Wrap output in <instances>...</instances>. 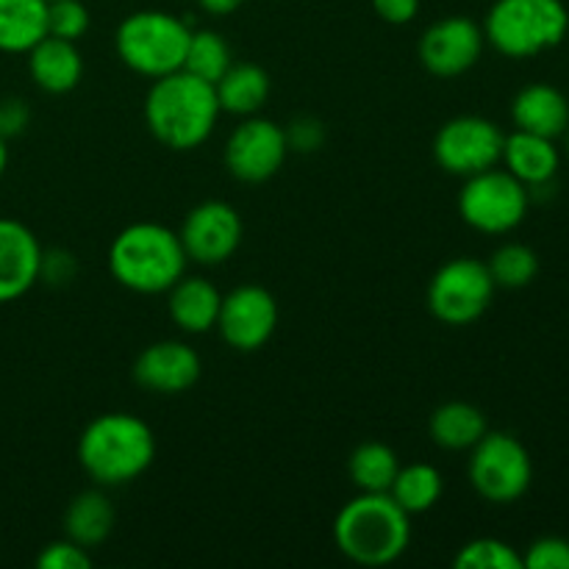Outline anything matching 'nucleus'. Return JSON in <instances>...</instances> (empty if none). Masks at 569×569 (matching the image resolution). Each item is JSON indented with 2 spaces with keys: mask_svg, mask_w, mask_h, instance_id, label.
Instances as JSON below:
<instances>
[{
  "mask_svg": "<svg viewBox=\"0 0 569 569\" xmlns=\"http://www.w3.org/2000/svg\"><path fill=\"white\" fill-rule=\"evenodd\" d=\"M487 37L470 17H442L422 31L417 56L422 67L437 78H459L481 61Z\"/></svg>",
  "mask_w": 569,
  "mask_h": 569,
  "instance_id": "4468645a",
  "label": "nucleus"
},
{
  "mask_svg": "<svg viewBox=\"0 0 569 569\" xmlns=\"http://www.w3.org/2000/svg\"><path fill=\"white\" fill-rule=\"evenodd\" d=\"M522 569H569V539H533L526 553H522Z\"/></svg>",
  "mask_w": 569,
  "mask_h": 569,
  "instance_id": "7c9ffc66",
  "label": "nucleus"
},
{
  "mask_svg": "<svg viewBox=\"0 0 569 569\" xmlns=\"http://www.w3.org/2000/svg\"><path fill=\"white\" fill-rule=\"evenodd\" d=\"M489 276H492L498 289H526L537 281L539 276V256L537 250L522 242H506L489 256L487 261Z\"/></svg>",
  "mask_w": 569,
  "mask_h": 569,
  "instance_id": "cd10ccee",
  "label": "nucleus"
},
{
  "mask_svg": "<svg viewBox=\"0 0 569 569\" xmlns=\"http://www.w3.org/2000/svg\"><path fill=\"white\" fill-rule=\"evenodd\" d=\"M178 237H181L189 261L200 267H217L226 264L237 253L244 237V226L231 203L203 200L187 211Z\"/></svg>",
  "mask_w": 569,
  "mask_h": 569,
  "instance_id": "f8f14e48",
  "label": "nucleus"
},
{
  "mask_svg": "<svg viewBox=\"0 0 569 569\" xmlns=\"http://www.w3.org/2000/svg\"><path fill=\"white\" fill-rule=\"evenodd\" d=\"M78 465L100 489L126 487L150 470L156 433L142 417L109 411L94 417L78 437Z\"/></svg>",
  "mask_w": 569,
  "mask_h": 569,
  "instance_id": "f03ea898",
  "label": "nucleus"
},
{
  "mask_svg": "<svg viewBox=\"0 0 569 569\" xmlns=\"http://www.w3.org/2000/svg\"><path fill=\"white\" fill-rule=\"evenodd\" d=\"M339 553L359 567H387L409 550L411 517L389 492H359L333 520Z\"/></svg>",
  "mask_w": 569,
  "mask_h": 569,
  "instance_id": "7ed1b4c3",
  "label": "nucleus"
},
{
  "mask_svg": "<svg viewBox=\"0 0 569 569\" xmlns=\"http://www.w3.org/2000/svg\"><path fill=\"white\" fill-rule=\"evenodd\" d=\"M531 192L503 167L465 178L459 192V214L472 231L487 237H506L526 222Z\"/></svg>",
  "mask_w": 569,
  "mask_h": 569,
  "instance_id": "6e6552de",
  "label": "nucleus"
},
{
  "mask_svg": "<svg viewBox=\"0 0 569 569\" xmlns=\"http://www.w3.org/2000/svg\"><path fill=\"white\" fill-rule=\"evenodd\" d=\"M561 153H565L567 159H569V128H567L565 133H561Z\"/></svg>",
  "mask_w": 569,
  "mask_h": 569,
  "instance_id": "58836bf2",
  "label": "nucleus"
},
{
  "mask_svg": "<svg viewBox=\"0 0 569 569\" xmlns=\"http://www.w3.org/2000/svg\"><path fill=\"white\" fill-rule=\"evenodd\" d=\"M467 478L476 495L487 503L511 506L533 483V461L526 445L506 431H487L470 450Z\"/></svg>",
  "mask_w": 569,
  "mask_h": 569,
  "instance_id": "0eeeda50",
  "label": "nucleus"
},
{
  "mask_svg": "<svg viewBox=\"0 0 569 569\" xmlns=\"http://www.w3.org/2000/svg\"><path fill=\"white\" fill-rule=\"evenodd\" d=\"M42 244L20 220L0 217V306L20 300L39 283Z\"/></svg>",
  "mask_w": 569,
  "mask_h": 569,
  "instance_id": "dca6fc26",
  "label": "nucleus"
},
{
  "mask_svg": "<svg viewBox=\"0 0 569 569\" xmlns=\"http://www.w3.org/2000/svg\"><path fill=\"white\" fill-rule=\"evenodd\" d=\"M453 565L459 569H522V553L495 537H478L461 545Z\"/></svg>",
  "mask_w": 569,
  "mask_h": 569,
  "instance_id": "c85d7f7f",
  "label": "nucleus"
},
{
  "mask_svg": "<svg viewBox=\"0 0 569 569\" xmlns=\"http://www.w3.org/2000/svg\"><path fill=\"white\" fill-rule=\"evenodd\" d=\"M495 292H498V287L489 276L487 261L476 259V256H459V259L445 261L433 272L426 300L428 311L439 322L450 328H461L472 326V322L487 315Z\"/></svg>",
  "mask_w": 569,
  "mask_h": 569,
  "instance_id": "1a4fd4ad",
  "label": "nucleus"
},
{
  "mask_svg": "<svg viewBox=\"0 0 569 569\" xmlns=\"http://www.w3.org/2000/svg\"><path fill=\"white\" fill-rule=\"evenodd\" d=\"M398 470V453L383 442H361L348 459L350 481L359 492H389Z\"/></svg>",
  "mask_w": 569,
  "mask_h": 569,
  "instance_id": "a878e982",
  "label": "nucleus"
},
{
  "mask_svg": "<svg viewBox=\"0 0 569 569\" xmlns=\"http://www.w3.org/2000/svg\"><path fill=\"white\" fill-rule=\"evenodd\" d=\"M39 569H92V556L87 548L76 545L72 539H56L44 545L42 553L37 556Z\"/></svg>",
  "mask_w": 569,
  "mask_h": 569,
  "instance_id": "2f4dec72",
  "label": "nucleus"
},
{
  "mask_svg": "<svg viewBox=\"0 0 569 569\" xmlns=\"http://www.w3.org/2000/svg\"><path fill=\"white\" fill-rule=\"evenodd\" d=\"M76 278V256L67 250H42V267H39V281L50 287H64Z\"/></svg>",
  "mask_w": 569,
  "mask_h": 569,
  "instance_id": "72a5a7b5",
  "label": "nucleus"
},
{
  "mask_svg": "<svg viewBox=\"0 0 569 569\" xmlns=\"http://www.w3.org/2000/svg\"><path fill=\"white\" fill-rule=\"evenodd\" d=\"M481 28L506 59H533L565 42L569 9L565 0H495Z\"/></svg>",
  "mask_w": 569,
  "mask_h": 569,
  "instance_id": "39448f33",
  "label": "nucleus"
},
{
  "mask_svg": "<svg viewBox=\"0 0 569 569\" xmlns=\"http://www.w3.org/2000/svg\"><path fill=\"white\" fill-rule=\"evenodd\" d=\"M270 76L253 61H233L214 83L220 111L233 117H253L270 100Z\"/></svg>",
  "mask_w": 569,
  "mask_h": 569,
  "instance_id": "412c9836",
  "label": "nucleus"
},
{
  "mask_svg": "<svg viewBox=\"0 0 569 569\" xmlns=\"http://www.w3.org/2000/svg\"><path fill=\"white\" fill-rule=\"evenodd\" d=\"M6 167H9V139L0 137V178H3Z\"/></svg>",
  "mask_w": 569,
  "mask_h": 569,
  "instance_id": "4c0bfd02",
  "label": "nucleus"
},
{
  "mask_svg": "<svg viewBox=\"0 0 569 569\" xmlns=\"http://www.w3.org/2000/svg\"><path fill=\"white\" fill-rule=\"evenodd\" d=\"M194 3H198L200 9L211 17H228V14H233V11H237L244 0H194Z\"/></svg>",
  "mask_w": 569,
  "mask_h": 569,
  "instance_id": "e433bc0d",
  "label": "nucleus"
},
{
  "mask_svg": "<svg viewBox=\"0 0 569 569\" xmlns=\"http://www.w3.org/2000/svg\"><path fill=\"white\" fill-rule=\"evenodd\" d=\"M217 331L228 348L239 353H256L272 339L278 328V303L270 289L259 283H242L222 295Z\"/></svg>",
  "mask_w": 569,
  "mask_h": 569,
  "instance_id": "ddd939ff",
  "label": "nucleus"
},
{
  "mask_svg": "<svg viewBox=\"0 0 569 569\" xmlns=\"http://www.w3.org/2000/svg\"><path fill=\"white\" fill-rule=\"evenodd\" d=\"M372 9L389 26H409L420 11V0H372Z\"/></svg>",
  "mask_w": 569,
  "mask_h": 569,
  "instance_id": "c9c22d12",
  "label": "nucleus"
},
{
  "mask_svg": "<svg viewBox=\"0 0 569 569\" xmlns=\"http://www.w3.org/2000/svg\"><path fill=\"white\" fill-rule=\"evenodd\" d=\"M289 156L283 126L267 117H242L226 139V170L242 183H267L281 172Z\"/></svg>",
  "mask_w": 569,
  "mask_h": 569,
  "instance_id": "9b49d317",
  "label": "nucleus"
},
{
  "mask_svg": "<svg viewBox=\"0 0 569 569\" xmlns=\"http://www.w3.org/2000/svg\"><path fill=\"white\" fill-rule=\"evenodd\" d=\"M233 64L231 44L226 42V37L211 28H200V31L189 33L187 56H183L181 70L192 72V76L203 78V81L217 83L222 78V72Z\"/></svg>",
  "mask_w": 569,
  "mask_h": 569,
  "instance_id": "bb28decb",
  "label": "nucleus"
},
{
  "mask_svg": "<svg viewBox=\"0 0 569 569\" xmlns=\"http://www.w3.org/2000/svg\"><path fill=\"white\" fill-rule=\"evenodd\" d=\"M187 264L178 231L161 222H131L109 244V272L128 292L167 295Z\"/></svg>",
  "mask_w": 569,
  "mask_h": 569,
  "instance_id": "20e7f679",
  "label": "nucleus"
},
{
  "mask_svg": "<svg viewBox=\"0 0 569 569\" xmlns=\"http://www.w3.org/2000/svg\"><path fill=\"white\" fill-rule=\"evenodd\" d=\"M92 17L83 0H53L48 3V37L67 39V42H78L87 37Z\"/></svg>",
  "mask_w": 569,
  "mask_h": 569,
  "instance_id": "c756f323",
  "label": "nucleus"
},
{
  "mask_svg": "<svg viewBox=\"0 0 569 569\" xmlns=\"http://www.w3.org/2000/svg\"><path fill=\"white\" fill-rule=\"evenodd\" d=\"M222 292L203 276H181L172 289L167 292V311L170 320L181 328L183 333H200L214 331L217 317H220Z\"/></svg>",
  "mask_w": 569,
  "mask_h": 569,
  "instance_id": "6ab92c4d",
  "label": "nucleus"
},
{
  "mask_svg": "<svg viewBox=\"0 0 569 569\" xmlns=\"http://www.w3.org/2000/svg\"><path fill=\"white\" fill-rule=\"evenodd\" d=\"M220 114L214 83L187 70L156 78L144 94V126L156 142L178 153L200 148L214 133Z\"/></svg>",
  "mask_w": 569,
  "mask_h": 569,
  "instance_id": "f257e3e1",
  "label": "nucleus"
},
{
  "mask_svg": "<svg viewBox=\"0 0 569 569\" xmlns=\"http://www.w3.org/2000/svg\"><path fill=\"white\" fill-rule=\"evenodd\" d=\"M445 492V478L442 472L433 465L426 461H417V465H400L398 476H395L389 495L395 498V503L406 511L409 517L426 515L433 506L439 503Z\"/></svg>",
  "mask_w": 569,
  "mask_h": 569,
  "instance_id": "393cba45",
  "label": "nucleus"
},
{
  "mask_svg": "<svg viewBox=\"0 0 569 569\" xmlns=\"http://www.w3.org/2000/svg\"><path fill=\"white\" fill-rule=\"evenodd\" d=\"M203 361L192 345L161 339L148 345L133 361V381L153 395H183L200 381Z\"/></svg>",
  "mask_w": 569,
  "mask_h": 569,
  "instance_id": "2eb2a0df",
  "label": "nucleus"
},
{
  "mask_svg": "<svg viewBox=\"0 0 569 569\" xmlns=\"http://www.w3.org/2000/svg\"><path fill=\"white\" fill-rule=\"evenodd\" d=\"M48 37V3L44 0H0V50L28 53Z\"/></svg>",
  "mask_w": 569,
  "mask_h": 569,
  "instance_id": "b1692460",
  "label": "nucleus"
},
{
  "mask_svg": "<svg viewBox=\"0 0 569 569\" xmlns=\"http://www.w3.org/2000/svg\"><path fill=\"white\" fill-rule=\"evenodd\" d=\"M189 33L192 28L170 11H133L114 31L117 59L137 76L156 81V78L181 70Z\"/></svg>",
  "mask_w": 569,
  "mask_h": 569,
  "instance_id": "423d86ee",
  "label": "nucleus"
},
{
  "mask_svg": "<svg viewBox=\"0 0 569 569\" xmlns=\"http://www.w3.org/2000/svg\"><path fill=\"white\" fill-rule=\"evenodd\" d=\"M500 164L533 194L539 189L553 187L556 176L561 170V148L556 144V139L537 137V133L517 131L515 128L503 139Z\"/></svg>",
  "mask_w": 569,
  "mask_h": 569,
  "instance_id": "f3484780",
  "label": "nucleus"
},
{
  "mask_svg": "<svg viewBox=\"0 0 569 569\" xmlns=\"http://www.w3.org/2000/svg\"><path fill=\"white\" fill-rule=\"evenodd\" d=\"M31 122V109L22 98H3L0 100V137L11 139L20 137Z\"/></svg>",
  "mask_w": 569,
  "mask_h": 569,
  "instance_id": "f704fd0d",
  "label": "nucleus"
},
{
  "mask_svg": "<svg viewBox=\"0 0 569 569\" xmlns=\"http://www.w3.org/2000/svg\"><path fill=\"white\" fill-rule=\"evenodd\" d=\"M503 139L506 133L498 122L478 114H459L433 137V159L450 176L470 178L500 164Z\"/></svg>",
  "mask_w": 569,
  "mask_h": 569,
  "instance_id": "9d476101",
  "label": "nucleus"
},
{
  "mask_svg": "<svg viewBox=\"0 0 569 569\" xmlns=\"http://www.w3.org/2000/svg\"><path fill=\"white\" fill-rule=\"evenodd\" d=\"M114 506L100 489H87L70 500L64 511V537L81 548L94 550L114 531Z\"/></svg>",
  "mask_w": 569,
  "mask_h": 569,
  "instance_id": "5701e85b",
  "label": "nucleus"
},
{
  "mask_svg": "<svg viewBox=\"0 0 569 569\" xmlns=\"http://www.w3.org/2000/svg\"><path fill=\"white\" fill-rule=\"evenodd\" d=\"M489 431L487 415L478 406L465 403V400H450L433 409L431 420H428V433L437 448L450 450V453H461V450H472L481 442L483 433Z\"/></svg>",
  "mask_w": 569,
  "mask_h": 569,
  "instance_id": "4be33fe9",
  "label": "nucleus"
},
{
  "mask_svg": "<svg viewBox=\"0 0 569 569\" xmlns=\"http://www.w3.org/2000/svg\"><path fill=\"white\" fill-rule=\"evenodd\" d=\"M28 76L42 92L67 94L81 83L83 59L78 42L59 37H44L28 50Z\"/></svg>",
  "mask_w": 569,
  "mask_h": 569,
  "instance_id": "aec40b11",
  "label": "nucleus"
},
{
  "mask_svg": "<svg viewBox=\"0 0 569 569\" xmlns=\"http://www.w3.org/2000/svg\"><path fill=\"white\" fill-rule=\"evenodd\" d=\"M44 3H53V0H44Z\"/></svg>",
  "mask_w": 569,
  "mask_h": 569,
  "instance_id": "ea45409f",
  "label": "nucleus"
},
{
  "mask_svg": "<svg viewBox=\"0 0 569 569\" xmlns=\"http://www.w3.org/2000/svg\"><path fill=\"white\" fill-rule=\"evenodd\" d=\"M283 137H287L289 153H317L326 144V126L322 120L311 114H298L283 126Z\"/></svg>",
  "mask_w": 569,
  "mask_h": 569,
  "instance_id": "473e14b6",
  "label": "nucleus"
},
{
  "mask_svg": "<svg viewBox=\"0 0 569 569\" xmlns=\"http://www.w3.org/2000/svg\"><path fill=\"white\" fill-rule=\"evenodd\" d=\"M511 122L517 131L561 139L569 128V100L553 83H528L511 100Z\"/></svg>",
  "mask_w": 569,
  "mask_h": 569,
  "instance_id": "a211bd4d",
  "label": "nucleus"
}]
</instances>
